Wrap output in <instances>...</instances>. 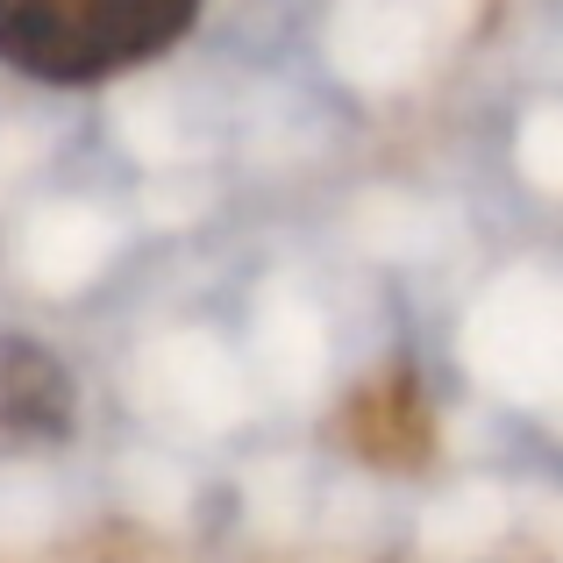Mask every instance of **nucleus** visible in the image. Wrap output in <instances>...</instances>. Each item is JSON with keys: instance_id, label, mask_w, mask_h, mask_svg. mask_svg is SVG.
<instances>
[{"instance_id": "nucleus-2", "label": "nucleus", "mask_w": 563, "mask_h": 563, "mask_svg": "<svg viewBox=\"0 0 563 563\" xmlns=\"http://www.w3.org/2000/svg\"><path fill=\"white\" fill-rule=\"evenodd\" d=\"M71 428V378L51 350L29 335L0 343V435L14 442H57Z\"/></svg>"}, {"instance_id": "nucleus-3", "label": "nucleus", "mask_w": 563, "mask_h": 563, "mask_svg": "<svg viewBox=\"0 0 563 563\" xmlns=\"http://www.w3.org/2000/svg\"><path fill=\"white\" fill-rule=\"evenodd\" d=\"M350 435H357V450L372 456V464H421L428 456V399L413 393L407 372H393L385 385L357 393Z\"/></svg>"}, {"instance_id": "nucleus-1", "label": "nucleus", "mask_w": 563, "mask_h": 563, "mask_svg": "<svg viewBox=\"0 0 563 563\" xmlns=\"http://www.w3.org/2000/svg\"><path fill=\"white\" fill-rule=\"evenodd\" d=\"M200 0H0V65L43 86H108L192 29Z\"/></svg>"}]
</instances>
